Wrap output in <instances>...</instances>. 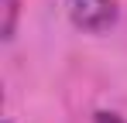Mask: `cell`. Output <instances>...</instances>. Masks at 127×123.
<instances>
[{
  "instance_id": "3957f363",
  "label": "cell",
  "mask_w": 127,
  "mask_h": 123,
  "mask_svg": "<svg viewBox=\"0 0 127 123\" xmlns=\"http://www.w3.org/2000/svg\"><path fill=\"white\" fill-rule=\"evenodd\" d=\"M93 123H127L124 116H120V113H110V109H100V113H96V120Z\"/></svg>"
},
{
  "instance_id": "6da1fadb",
  "label": "cell",
  "mask_w": 127,
  "mask_h": 123,
  "mask_svg": "<svg viewBox=\"0 0 127 123\" xmlns=\"http://www.w3.org/2000/svg\"><path fill=\"white\" fill-rule=\"evenodd\" d=\"M69 20L86 34H103L117 24V0H69Z\"/></svg>"
},
{
  "instance_id": "7a4b0ae2",
  "label": "cell",
  "mask_w": 127,
  "mask_h": 123,
  "mask_svg": "<svg viewBox=\"0 0 127 123\" xmlns=\"http://www.w3.org/2000/svg\"><path fill=\"white\" fill-rule=\"evenodd\" d=\"M0 10H3L0 38H3V41H14V31H17V14H21V3H17V0H0Z\"/></svg>"
},
{
  "instance_id": "277c9868",
  "label": "cell",
  "mask_w": 127,
  "mask_h": 123,
  "mask_svg": "<svg viewBox=\"0 0 127 123\" xmlns=\"http://www.w3.org/2000/svg\"><path fill=\"white\" fill-rule=\"evenodd\" d=\"M3 123H10V120H3Z\"/></svg>"
}]
</instances>
